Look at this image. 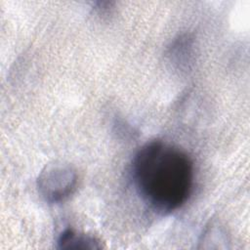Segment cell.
I'll return each mask as SVG.
<instances>
[{
	"instance_id": "obj_1",
	"label": "cell",
	"mask_w": 250,
	"mask_h": 250,
	"mask_svg": "<svg viewBox=\"0 0 250 250\" xmlns=\"http://www.w3.org/2000/svg\"><path fill=\"white\" fill-rule=\"evenodd\" d=\"M136 188L153 210L170 213L188 198L193 164L188 154L169 143L155 140L144 145L132 163Z\"/></svg>"
},
{
	"instance_id": "obj_2",
	"label": "cell",
	"mask_w": 250,
	"mask_h": 250,
	"mask_svg": "<svg viewBox=\"0 0 250 250\" xmlns=\"http://www.w3.org/2000/svg\"><path fill=\"white\" fill-rule=\"evenodd\" d=\"M77 180V172L72 165L63 161H54L47 164L39 173L37 188L45 201L60 203L75 191Z\"/></svg>"
},
{
	"instance_id": "obj_3",
	"label": "cell",
	"mask_w": 250,
	"mask_h": 250,
	"mask_svg": "<svg viewBox=\"0 0 250 250\" xmlns=\"http://www.w3.org/2000/svg\"><path fill=\"white\" fill-rule=\"evenodd\" d=\"M99 242L94 236L73 229H65L58 239L61 249H98L101 248Z\"/></svg>"
}]
</instances>
